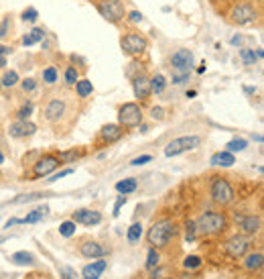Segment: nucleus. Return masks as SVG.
Listing matches in <instances>:
<instances>
[{
	"mask_svg": "<svg viewBox=\"0 0 264 279\" xmlns=\"http://www.w3.org/2000/svg\"><path fill=\"white\" fill-rule=\"evenodd\" d=\"M240 55H242V59H244V63H246V65H254V61H256V55H258V53L254 55V51H252V49H242V53H240Z\"/></svg>",
	"mask_w": 264,
	"mask_h": 279,
	"instance_id": "obj_36",
	"label": "nucleus"
},
{
	"mask_svg": "<svg viewBox=\"0 0 264 279\" xmlns=\"http://www.w3.org/2000/svg\"><path fill=\"white\" fill-rule=\"evenodd\" d=\"M35 131H37V127H35L33 123H29V121H16V123H12L10 129H8L10 137H14V139L31 137V135H35Z\"/></svg>",
	"mask_w": 264,
	"mask_h": 279,
	"instance_id": "obj_15",
	"label": "nucleus"
},
{
	"mask_svg": "<svg viewBox=\"0 0 264 279\" xmlns=\"http://www.w3.org/2000/svg\"><path fill=\"white\" fill-rule=\"evenodd\" d=\"M136 190V179H122V181H118L116 183V192H120L122 196H126V194H130Z\"/></svg>",
	"mask_w": 264,
	"mask_h": 279,
	"instance_id": "obj_25",
	"label": "nucleus"
},
{
	"mask_svg": "<svg viewBox=\"0 0 264 279\" xmlns=\"http://www.w3.org/2000/svg\"><path fill=\"white\" fill-rule=\"evenodd\" d=\"M130 20H132V22H138V20H142V14H140L138 10H134V12H130Z\"/></svg>",
	"mask_w": 264,
	"mask_h": 279,
	"instance_id": "obj_48",
	"label": "nucleus"
},
{
	"mask_svg": "<svg viewBox=\"0 0 264 279\" xmlns=\"http://www.w3.org/2000/svg\"><path fill=\"white\" fill-rule=\"evenodd\" d=\"M120 45H122V51H124L126 55L136 57V55H142V53H144V49H146V39L140 37V35H136V33H128V35L122 37Z\"/></svg>",
	"mask_w": 264,
	"mask_h": 279,
	"instance_id": "obj_8",
	"label": "nucleus"
},
{
	"mask_svg": "<svg viewBox=\"0 0 264 279\" xmlns=\"http://www.w3.org/2000/svg\"><path fill=\"white\" fill-rule=\"evenodd\" d=\"M175 235H177V224L173 220H161L150 226V230L146 232V241L152 249H161L167 247Z\"/></svg>",
	"mask_w": 264,
	"mask_h": 279,
	"instance_id": "obj_2",
	"label": "nucleus"
},
{
	"mask_svg": "<svg viewBox=\"0 0 264 279\" xmlns=\"http://www.w3.org/2000/svg\"><path fill=\"white\" fill-rule=\"evenodd\" d=\"M228 228V218L222 212H203L197 220H195V230L199 235L212 237V235H220Z\"/></svg>",
	"mask_w": 264,
	"mask_h": 279,
	"instance_id": "obj_1",
	"label": "nucleus"
},
{
	"mask_svg": "<svg viewBox=\"0 0 264 279\" xmlns=\"http://www.w3.org/2000/svg\"><path fill=\"white\" fill-rule=\"evenodd\" d=\"M148 161H152V157L150 155H140V157H136V159H132V165H144V163H148Z\"/></svg>",
	"mask_w": 264,
	"mask_h": 279,
	"instance_id": "obj_44",
	"label": "nucleus"
},
{
	"mask_svg": "<svg viewBox=\"0 0 264 279\" xmlns=\"http://www.w3.org/2000/svg\"><path fill=\"white\" fill-rule=\"evenodd\" d=\"M4 65H6V59H4L2 55H0V67H4Z\"/></svg>",
	"mask_w": 264,
	"mask_h": 279,
	"instance_id": "obj_51",
	"label": "nucleus"
},
{
	"mask_svg": "<svg viewBox=\"0 0 264 279\" xmlns=\"http://www.w3.org/2000/svg\"><path fill=\"white\" fill-rule=\"evenodd\" d=\"M80 155H82L80 151H65V153H59L57 159H59V161H73V159H77Z\"/></svg>",
	"mask_w": 264,
	"mask_h": 279,
	"instance_id": "obj_39",
	"label": "nucleus"
},
{
	"mask_svg": "<svg viewBox=\"0 0 264 279\" xmlns=\"http://www.w3.org/2000/svg\"><path fill=\"white\" fill-rule=\"evenodd\" d=\"M45 216H47V208H37V210H33L31 214H27L20 222H22V224H35V222L43 220Z\"/></svg>",
	"mask_w": 264,
	"mask_h": 279,
	"instance_id": "obj_24",
	"label": "nucleus"
},
{
	"mask_svg": "<svg viewBox=\"0 0 264 279\" xmlns=\"http://www.w3.org/2000/svg\"><path fill=\"white\" fill-rule=\"evenodd\" d=\"M159 275H161V271L156 269V271H152V275H150V279H156V277H159Z\"/></svg>",
	"mask_w": 264,
	"mask_h": 279,
	"instance_id": "obj_50",
	"label": "nucleus"
},
{
	"mask_svg": "<svg viewBox=\"0 0 264 279\" xmlns=\"http://www.w3.org/2000/svg\"><path fill=\"white\" fill-rule=\"evenodd\" d=\"M209 194H212V200H214L216 204H220V206L232 204V202H234V196H236L232 183H230L228 179H224V177H216V179L212 181Z\"/></svg>",
	"mask_w": 264,
	"mask_h": 279,
	"instance_id": "obj_3",
	"label": "nucleus"
},
{
	"mask_svg": "<svg viewBox=\"0 0 264 279\" xmlns=\"http://www.w3.org/2000/svg\"><path fill=\"white\" fill-rule=\"evenodd\" d=\"M65 82H67V86H75V82H77V69L75 67H67Z\"/></svg>",
	"mask_w": 264,
	"mask_h": 279,
	"instance_id": "obj_37",
	"label": "nucleus"
},
{
	"mask_svg": "<svg viewBox=\"0 0 264 279\" xmlns=\"http://www.w3.org/2000/svg\"><path fill=\"white\" fill-rule=\"evenodd\" d=\"M250 249V241L242 235H236L232 239L226 241V253L232 257V259H242Z\"/></svg>",
	"mask_w": 264,
	"mask_h": 279,
	"instance_id": "obj_9",
	"label": "nucleus"
},
{
	"mask_svg": "<svg viewBox=\"0 0 264 279\" xmlns=\"http://www.w3.org/2000/svg\"><path fill=\"white\" fill-rule=\"evenodd\" d=\"M0 84H2V86H6V88L16 86V84H18V74H16V72H6V74H4V78L0 80Z\"/></svg>",
	"mask_w": 264,
	"mask_h": 279,
	"instance_id": "obj_31",
	"label": "nucleus"
},
{
	"mask_svg": "<svg viewBox=\"0 0 264 279\" xmlns=\"http://www.w3.org/2000/svg\"><path fill=\"white\" fill-rule=\"evenodd\" d=\"M118 123L122 129H134L142 123V110L138 108V104L126 102L124 106H120L118 110Z\"/></svg>",
	"mask_w": 264,
	"mask_h": 279,
	"instance_id": "obj_4",
	"label": "nucleus"
},
{
	"mask_svg": "<svg viewBox=\"0 0 264 279\" xmlns=\"http://www.w3.org/2000/svg\"><path fill=\"white\" fill-rule=\"evenodd\" d=\"M106 267H108V263L106 261H94V263H90V265H86L84 267V277H92V279H98L104 271H106Z\"/></svg>",
	"mask_w": 264,
	"mask_h": 279,
	"instance_id": "obj_20",
	"label": "nucleus"
},
{
	"mask_svg": "<svg viewBox=\"0 0 264 279\" xmlns=\"http://www.w3.org/2000/svg\"><path fill=\"white\" fill-rule=\"evenodd\" d=\"M12 49L10 47H6V45H0V55H6V53H10Z\"/></svg>",
	"mask_w": 264,
	"mask_h": 279,
	"instance_id": "obj_49",
	"label": "nucleus"
},
{
	"mask_svg": "<svg viewBox=\"0 0 264 279\" xmlns=\"http://www.w3.org/2000/svg\"><path fill=\"white\" fill-rule=\"evenodd\" d=\"M236 222H240V228H242L246 235H256V232H260V226H262L260 218L254 216V214H248V216L236 214Z\"/></svg>",
	"mask_w": 264,
	"mask_h": 279,
	"instance_id": "obj_16",
	"label": "nucleus"
},
{
	"mask_svg": "<svg viewBox=\"0 0 264 279\" xmlns=\"http://www.w3.org/2000/svg\"><path fill=\"white\" fill-rule=\"evenodd\" d=\"M43 37H45V31H43V29H33L29 35H24L22 43H24V45H35V43H39Z\"/></svg>",
	"mask_w": 264,
	"mask_h": 279,
	"instance_id": "obj_26",
	"label": "nucleus"
},
{
	"mask_svg": "<svg viewBox=\"0 0 264 279\" xmlns=\"http://www.w3.org/2000/svg\"><path fill=\"white\" fill-rule=\"evenodd\" d=\"M209 163L216 165V167H232V165L236 163V157H234V153H230V151H220V153H214V155H212Z\"/></svg>",
	"mask_w": 264,
	"mask_h": 279,
	"instance_id": "obj_19",
	"label": "nucleus"
},
{
	"mask_svg": "<svg viewBox=\"0 0 264 279\" xmlns=\"http://www.w3.org/2000/svg\"><path fill=\"white\" fill-rule=\"evenodd\" d=\"M4 241H8V237H6V235H2V237H0V243H4Z\"/></svg>",
	"mask_w": 264,
	"mask_h": 279,
	"instance_id": "obj_52",
	"label": "nucleus"
},
{
	"mask_svg": "<svg viewBox=\"0 0 264 279\" xmlns=\"http://www.w3.org/2000/svg\"><path fill=\"white\" fill-rule=\"evenodd\" d=\"M132 88H134V96L140 98V100H146L152 92H150V80L146 76H136L134 82H132Z\"/></svg>",
	"mask_w": 264,
	"mask_h": 279,
	"instance_id": "obj_17",
	"label": "nucleus"
},
{
	"mask_svg": "<svg viewBox=\"0 0 264 279\" xmlns=\"http://www.w3.org/2000/svg\"><path fill=\"white\" fill-rule=\"evenodd\" d=\"M84 279H92V277H84Z\"/></svg>",
	"mask_w": 264,
	"mask_h": 279,
	"instance_id": "obj_54",
	"label": "nucleus"
},
{
	"mask_svg": "<svg viewBox=\"0 0 264 279\" xmlns=\"http://www.w3.org/2000/svg\"><path fill=\"white\" fill-rule=\"evenodd\" d=\"M37 16H39V12H37L35 8H27V10L22 12V18H24V20H29V22H35V20H37Z\"/></svg>",
	"mask_w": 264,
	"mask_h": 279,
	"instance_id": "obj_41",
	"label": "nucleus"
},
{
	"mask_svg": "<svg viewBox=\"0 0 264 279\" xmlns=\"http://www.w3.org/2000/svg\"><path fill=\"white\" fill-rule=\"evenodd\" d=\"M122 135H124V131H122L120 125H106L100 131V139H102V143H106V145H112V143H116L118 139H122Z\"/></svg>",
	"mask_w": 264,
	"mask_h": 279,
	"instance_id": "obj_18",
	"label": "nucleus"
},
{
	"mask_svg": "<svg viewBox=\"0 0 264 279\" xmlns=\"http://www.w3.org/2000/svg\"><path fill=\"white\" fill-rule=\"evenodd\" d=\"M33 114V104H24L18 112H16V117H18V121H27L29 117Z\"/></svg>",
	"mask_w": 264,
	"mask_h": 279,
	"instance_id": "obj_38",
	"label": "nucleus"
},
{
	"mask_svg": "<svg viewBox=\"0 0 264 279\" xmlns=\"http://www.w3.org/2000/svg\"><path fill=\"white\" fill-rule=\"evenodd\" d=\"M35 88H37V82H35V80H31V78H29V80H22V90H24V92H33Z\"/></svg>",
	"mask_w": 264,
	"mask_h": 279,
	"instance_id": "obj_43",
	"label": "nucleus"
},
{
	"mask_svg": "<svg viewBox=\"0 0 264 279\" xmlns=\"http://www.w3.org/2000/svg\"><path fill=\"white\" fill-rule=\"evenodd\" d=\"M10 261L14 265H35V255L33 253H27V251H18L10 257Z\"/></svg>",
	"mask_w": 264,
	"mask_h": 279,
	"instance_id": "obj_22",
	"label": "nucleus"
},
{
	"mask_svg": "<svg viewBox=\"0 0 264 279\" xmlns=\"http://www.w3.org/2000/svg\"><path fill=\"white\" fill-rule=\"evenodd\" d=\"M59 159L55 157V155H45V157H41L37 163H35V169H33V173H35V177H45V175H49L51 171H55L57 167H59Z\"/></svg>",
	"mask_w": 264,
	"mask_h": 279,
	"instance_id": "obj_12",
	"label": "nucleus"
},
{
	"mask_svg": "<svg viewBox=\"0 0 264 279\" xmlns=\"http://www.w3.org/2000/svg\"><path fill=\"white\" fill-rule=\"evenodd\" d=\"M171 63H173L175 72H189L191 65H193V53L189 49H179V51L173 53Z\"/></svg>",
	"mask_w": 264,
	"mask_h": 279,
	"instance_id": "obj_13",
	"label": "nucleus"
},
{
	"mask_svg": "<svg viewBox=\"0 0 264 279\" xmlns=\"http://www.w3.org/2000/svg\"><path fill=\"white\" fill-rule=\"evenodd\" d=\"M165 86H167V82H165V78H163L161 74H156V76L150 80V92H154V94H161V92L165 90Z\"/></svg>",
	"mask_w": 264,
	"mask_h": 279,
	"instance_id": "obj_30",
	"label": "nucleus"
},
{
	"mask_svg": "<svg viewBox=\"0 0 264 279\" xmlns=\"http://www.w3.org/2000/svg\"><path fill=\"white\" fill-rule=\"evenodd\" d=\"M124 204H126V196H118V200H116V204H114V212H112V214H114V216H118V214H120V208H122Z\"/></svg>",
	"mask_w": 264,
	"mask_h": 279,
	"instance_id": "obj_42",
	"label": "nucleus"
},
{
	"mask_svg": "<svg viewBox=\"0 0 264 279\" xmlns=\"http://www.w3.org/2000/svg\"><path fill=\"white\" fill-rule=\"evenodd\" d=\"M195 222H187L185 224V239H187V243H191V241H195Z\"/></svg>",
	"mask_w": 264,
	"mask_h": 279,
	"instance_id": "obj_40",
	"label": "nucleus"
},
{
	"mask_svg": "<svg viewBox=\"0 0 264 279\" xmlns=\"http://www.w3.org/2000/svg\"><path fill=\"white\" fill-rule=\"evenodd\" d=\"M150 114H152L154 121H163V119H165V110H163V108H152Z\"/></svg>",
	"mask_w": 264,
	"mask_h": 279,
	"instance_id": "obj_46",
	"label": "nucleus"
},
{
	"mask_svg": "<svg viewBox=\"0 0 264 279\" xmlns=\"http://www.w3.org/2000/svg\"><path fill=\"white\" fill-rule=\"evenodd\" d=\"M140 237H142V224L140 222H134L130 228H128V235H126V239H128V243H138L140 241Z\"/></svg>",
	"mask_w": 264,
	"mask_h": 279,
	"instance_id": "obj_27",
	"label": "nucleus"
},
{
	"mask_svg": "<svg viewBox=\"0 0 264 279\" xmlns=\"http://www.w3.org/2000/svg\"><path fill=\"white\" fill-rule=\"evenodd\" d=\"M232 16V22L238 25V27H246V25H252L256 20V8L250 4V2H240L232 8L230 12Z\"/></svg>",
	"mask_w": 264,
	"mask_h": 279,
	"instance_id": "obj_6",
	"label": "nucleus"
},
{
	"mask_svg": "<svg viewBox=\"0 0 264 279\" xmlns=\"http://www.w3.org/2000/svg\"><path fill=\"white\" fill-rule=\"evenodd\" d=\"M43 82H47V84H55L57 82V69L53 65L43 72Z\"/></svg>",
	"mask_w": 264,
	"mask_h": 279,
	"instance_id": "obj_33",
	"label": "nucleus"
},
{
	"mask_svg": "<svg viewBox=\"0 0 264 279\" xmlns=\"http://www.w3.org/2000/svg\"><path fill=\"white\" fill-rule=\"evenodd\" d=\"M4 163V155H2V151H0V165Z\"/></svg>",
	"mask_w": 264,
	"mask_h": 279,
	"instance_id": "obj_53",
	"label": "nucleus"
},
{
	"mask_svg": "<svg viewBox=\"0 0 264 279\" xmlns=\"http://www.w3.org/2000/svg\"><path fill=\"white\" fill-rule=\"evenodd\" d=\"M59 235L65 237V239L73 237V235H75V222H73V220H65V222H61V224H59Z\"/></svg>",
	"mask_w": 264,
	"mask_h": 279,
	"instance_id": "obj_28",
	"label": "nucleus"
},
{
	"mask_svg": "<svg viewBox=\"0 0 264 279\" xmlns=\"http://www.w3.org/2000/svg\"><path fill=\"white\" fill-rule=\"evenodd\" d=\"M199 265H201V259H199L197 255H189V257L183 261V267H185V269H197Z\"/></svg>",
	"mask_w": 264,
	"mask_h": 279,
	"instance_id": "obj_34",
	"label": "nucleus"
},
{
	"mask_svg": "<svg viewBox=\"0 0 264 279\" xmlns=\"http://www.w3.org/2000/svg\"><path fill=\"white\" fill-rule=\"evenodd\" d=\"M169 279H173V277H169Z\"/></svg>",
	"mask_w": 264,
	"mask_h": 279,
	"instance_id": "obj_56",
	"label": "nucleus"
},
{
	"mask_svg": "<svg viewBox=\"0 0 264 279\" xmlns=\"http://www.w3.org/2000/svg\"><path fill=\"white\" fill-rule=\"evenodd\" d=\"M71 220H73L75 224L96 226V224H100V222H102V214H100V212H96V210H77V212H73Z\"/></svg>",
	"mask_w": 264,
	"mask_h": 279,
	"instance_id": "obj_14",
	"label": "nucleus"
},
{
	"mask_svg": "<svg viewBox=\"0 0 264 279\" xmlns=\"http://www.w3.org/2000/svg\"><path fill=\"white\" fill-rule=\"evenodd\" d=\"M159 261H161V257H159V253H156V249H148V255H146V269H154L156 265H159Z\"/></svg>",
	"mask_w": 264,
	"mask_h": 279,
	"instance_id": "obj_32",
	"label": "nucleus"
},
{
	"mask_svg": "<svg viewBox=\"0 0 264 279\" xmlns=\"http://www.w3.org/2000/svg\"><path fill=\"white\" fill-rule=\"evenodd\" d=\"M8 29H10V18H4L2 25H0V39L8 35Z\"/></svg>",
	"mask_w": 264,
	"mask_h": 279,
	"instance_id": "obj_45",
	"label": "nucleus"
},
{
	"mask_svg": "<svg viewBox=\"0 0 264 279\" xmlns=\"http://www.w3.org/2000/svg\"><path fill=\"white\" fill-rule=\"evenodd\" d=\"M262 263H264L262 253H252V255H248V257H246L244 267H246L248 271H258V269L262 267Z\"/></svg>",
	"mask_w": 264,
	"mask_h": 279,
	"instance_id": "obj_21",
	"label": "nucleus"
},
{
	"mask_svg": "<svg viewBox=\"0 0 264 279\" xmlns=\"http://www.w3.org/2000/svg\"><path fill=\"white\" fill-rule=\"evenodd\" d=\"M201 139L197 135H189V137H179V139L171 141L167 147H165V155L167 157H177L181 153H187V151H193L199 147Z\"/></svg>",
	"mask_w": 264,
	"mask_h": 279,
	"instance_id": "obj_5",
	"label": "nucleus"
},
{
	"mask_svg": "<svg viewBox=\"0 0 264 279\" xmlns=\"http://www.w3.org/2000/svg\"><path fill=\"white\" fill-rule=\"evenodd\" d=\"M0 88H2V84H0Z\"/></svg>",
	"mask_w": 264,
	"mask_h": 279,
	"instance_id": "obj_55",
	"label": "nucleus"
},
{
	"mask_svg": "<svg viewBox=\"0 0 264 279\" xmlns=\"http://www.w3.org/2000/svg\"><path fill=\"white\" fill-rule=\"evenodd\" d=\"M75 92H77L80 98H86V96H90L94 92V86H92L90 80H77L75 82Z\"/></svg>",
	"mask_w": 264,
	"mask_h": 279,
	"instance_id": "obj_23",
	"label": "nucleus"
},
{
	"mask_svg": "<svg viewBox=\"0 0 264 279\" xmlns=\"http://www.w3.org/2000/svg\"><path fill=\"white\" fill-rule=\"evenodd\" d=\"M69 173H73V169H63V171H59V173H55L49 181H55V179H59V177H65V175H69Z\"/></svg>",
	"mask_w": 264,
	"mask_h": 279,
	"instance_id": "obj_47",
	"label": "nucleus"
},
{
	"mask_svg": "<svg viewBox=\"0 0 264 279\" xmlns=\"http://www.w3.org/2000/svg\"><path fill=\"white\" fill-rule=\"evenodd\" d=\"M65 110H67V104H65V100H61V98H55V100H51V102L45 106L43 114H45V121H49V123H59V121L63 119Z\"/></svg>",
	"mask_w": 264,
	"mask_h": 279,
	"instance_id": "obj_10",
	"label": "nucleus"
},
{
	"mask_svg": "<svg viewBox=\"0 0 264 279\" xmlns=\"http://www.w3.org/2000/svg\"><path fill=\"white\" fill-rule=\"evenodd\" d=\"M246 147H248V141L246 139H234L226 145V151H230V153H240V151H244Z\"/></svg>",
	"mask_w": 264,
	"mask_h": 279,
	"instance_id": "obj_29",
	"label": "nucleus"
},
{
	"mask_svg": "<svg viewBox=\"0 0 264 279\" xmlns=\"http://www.w3.org/2000/svg\"><path fill=\"white\" fill-rule=\"evenodd\" d=\"M80 253L86 259H104L110 253V249L100 245V243H96V241H86L84 245H80Z\"/></svg>",
	"mask_w": 264,
	"mask_h": 279,
	"instance_id": "obj_11",
	"label": "nucleus"
},
{
	"mask_svg": "<svg viewBox=\"0 0 264 279\" xmlns=\"http://www.w3.org/2000/svg\"><path fill=\"white\" fill-rule=\"evenodd\" d=\"M98 10L110 22H120L124 18V4L120 0H102L98 2Z\"/></svg>",
	"mask_w": 264,
	"mask_h": 279,
	"instance_id": "obj_7",
	"label": "nucleus"
},
{
	"mask_svg": "<svg viewBox=\"0 0 264 279\" xmlns=\"http://www.w3.org/2000/svg\"><path fill=\"white\" fill-rule=\"evenodd\" d=\"M59 275H61L63 279H75L77 277L75 269H73V267H67V265H59Z\"/></svg>",
	"mask_w": 264,
	"mask_h": 279,
	"instance_id": "obj_35",
	"label": "nucleus"
}]
</instances>
